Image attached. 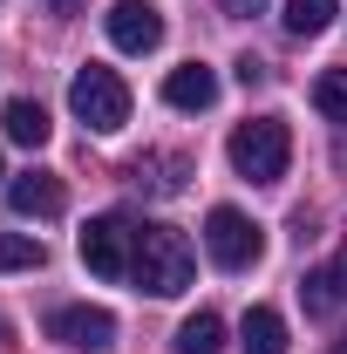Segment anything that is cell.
<instances>
[{
	"label": "cell",
	"instance_id": "cell-11",
	"mask_svg": "<svg viewBox=\"0 0 347 354\" xmlns=\"http://www.w3.org/2000/svg\"><path fill=\"white\" fill-rule=\"evenodd\" d=\"M238 348L245 354H286V320H279V307H252L245 320H238Z\"/></svg>",
	"mask_w": 347,
	"mask_h": 354
},
{
	"label": "cell",
	"instance_id": "cell-2",
	"mask_svg": "<svg viewBox=\"0 0 347 354\" xmlns=\"http://www.w3.org/2000/svg\"><path fill=\"white\" fill-rule=\"evenodd\" d=\"M286 164H293V130H286V116H252V123L232 130V171L245 177V184H279Z\"/></svg>",
	"mask_w": 347,
	"mask_h": 354
},
{
	"label": "cell",
	"instance_id": "cell-19",
	"mask_svg": "<svg viewBox=\"0 0 347 354\" xmlns=\"http://www.w3.org/2000/svg\"><path fill=\"white\" fill-rule=\"evenodd\" d=\"M48 14H55V21H75V14H82V0H48Z\"/></svg>",
	"mask_w": 347,
	"mask_h": 354
},
{
	"label": "cell",
	"instance_id": "cell-21",
	"mask_svg": "<svg viewBox=\"0 0 347 354\" xmlns=\"http://www.w3.org/2000/svg\"><path fill=\"white\" fill-rule=\"evenodd\" d=\"M334 272H341V286H347V245H341V252H334Z\"/></svg>",
	"mask_w": 347,
	"mask_h": 354
},
{
	"label": "cell",
	"instance_id": "cell-17",
	"mask_svg": "<svg viewBox=\"0 0 347 354\" xmlns=\"http://www.w3.org/2000/svg\"><path fill=\"white\" fill-rule=\"evenodd\" d=\"M313 109H320L327 123H347V68H320V82H313Z\"/></svg>",
	"mask_w": 347,
	"mask_h": 354
},
{
	"label": "cell",
	"instance_id": "cell-14",
	"mask_svg": "<svg viewBox=\"0 0 347 354\" xmlns=\"http://www.w3.org/2000/svg\"><path fill=\"white\" fill-rule=\"evenodd\" d=\"M300 300H306V313H320V320H334V313L347 307V286H341V272H334V266H320V272H306V279H300Z\"/></svg>",
	"mask_w": 347,
	"mask_h": 354
},
{
	"label": "cell",
	"instance_id": "cell-10",
	"mask_svg": "<svg viewBox=\"0 0 347 354\" xmlns=\"http://www.w3.org/2000/svg\"><path fill=\"white\" fill-rule=\"evenodd\" d=\"M191 177V157L184 150H157V157H136V184H150L157 198H177Z\"/></svg>",
	"mask_w": 347,
	"mask_h": 354
},
{
	"label": "cell",
	"instance_id": "cell-7",
	"mask_svg": "<svg viewBox=\"0 0 347 354\" xmlns=\"http://www.w3.org/2000/svg\"><path fill=\"white\" fill-rule=\"evenodd\" d=\"M102 28H109V41L123 48V55H150V48H164V14H157L150 0H116V7L102 14Z\"/></svg>",
	"mask_w": 347,
	"mask_h": 354
},
{
	"label": "cell",
	"instance_id": "cell-4",
	"mask_svg": "<svg viewBox=\"0 0 347 354\" xmlns=\"http://www.w3.org/2000/svg\"><path fill=\"white\" fill-rule=\"evenodd\" d=\"M205 252H212L218 272H252L265 252V232L238 205H212V218H205Z\"/></svg>",
	"mask_w": 347,
	"mask_h": 354
},
{
	"label": "cell",
	"instance_id": "cell-22",
	"mask_svg": "<svg viewBox=\"0 0 347 354\" xmlns=\"http://www.w3.org/2000/svg\"><path fill=\"white\" fill-rule=\"evenodd\" d=\"M327 354H347V334H341V341H334V348H327Z\"/></svg>",
	"mask_w": 347,
	"mask_h": 354
},
{
	"label": "cell",
	"instance_id": "cell-12",
	"mask_svg": "<svg viewBox=\"0 0 347 354\" xmlns=\"http://www.w3.org/2000/svg\"><path fill=\"white\" fill-rule=\"evenodd\" d=\"M171 354H225V320H218L212 307H198L191 320H184V327H177Z\"/></svg>",
	"mask_w": 347,
	"mask_h": 354
},
{
	"label": "cell",
	"instance_id": "cell-18",
	"mask_svg": "<svg viewBox=\"0 0 347 354\" xmlns=\"http://www.w3.org/2000/svg\"><path fill=\"white\" fill-rule=\"evenodd\" d=\"M238 82H245V88L265 82V62H259V55H245V62H238Z\"/></svg>",
	"mask_w": 347,
	"mask_h": 354
},
{
	"label": "cell",
	"instance_id": "cell-6",
	"mask_svg": "<svg viewBox=\"0 0 347 354\" xmlns=\"http://www.w3.org/2000/svg\"><path fill=\"white\" fill-rule=\"evenodd\" d=\"M48 341L82 348V354H109L116 348V313L109 307H55L48 313Z\"/></svg>",
	"mask_w": 347,
	"mask_h": 354
},
{
	"label": "cell",
	"instance_id": "cell-8",
	"mask_svg": "<svg viewBox=\"0 0 347 354\" xmlns=\"http://www.w3.org/2000/svg\"><path fill=\"white\" fill-rule=\"evenodd\" d=\"M7 205L21 212V218H62V205H68V184L55 171H21L7 184Z\"/></svg>",
	"mask_w": 347,
	"mask_h": 354
},
{
	"label": "cell",
	"instance_id": "cell-5",
	"mask_svg": "<svg viewBox=\"0 0 347 354\" xmlns=\"http://www.w3.org/2000/svg\"><path fill=\"white\" fill-rule=\"evenodd\" d=\"M130 259H136V225L123 212H102V218L82 225V266L95 279H123Z\"/></svg>",
	"mask_w": 347,
	"mask_h": 354
},
{
	"label": "cell",
	"instance_id": "cell-1",
	"mask_svg": "<svg viewBox=\"0 0 347 354\" xmlns=\"http://www.w3.org/2000/svg\"><path fill=\"white\" fill-rule=\"evenodd\" d=\"M191 239L177 225H143L136 232V259H130V279L150 293V300H177L191 286Z\"/></svg>",
	"mask_w": 347,
	"mask_h": 354
},
{
	"label": "cell",
	"instance_id": "cell-23",
	"mask_svg": "<svg viewBox=\"0 0 347 354\" xmlns=\"http://www.w3.org/2000/svg\"><path fill=\"white\" fill-rule=\"evenodd\" d=\"M0 177H7V171H0Z\"/></svg>",
	"mask_w": 347,
	"mask_h": 354
},
{
	"label": "cell",
	"instance_id": "cell-15",
	"mask_svg": "<svg viewBox=\"0 0 347 354\" xmlns=\"http://www.w3.org/2000/svg\"><path fill=\"white\" fill-rule=\"evenodd\" d=\"M334 14H341V0H286V35H300V41H313V35H327L334 28Z\"/></svg>",
	"mask_w": 347,
	"mask_h": 354
},
{
	"label": "cell",
	"instance_id": "cell-9",
	"mask_svg": "<svg viewBox=\"0 0 347 354\" xmlns=\"http://www.w3.org/2000/svg\"><path fill=\"white\" fill-rule=\"evenodd\" d=\"M164 102H171V109H212L218 102V75L205 62H184V68L164 75Z\"/></svg>",
	"mask_w": 347,
	"mask_h": 354
},
{
	"label": "cell",
	"instance_id": "cell-16",
	"mask_svg": "<svg viewBox=\"0 0 347 354\" xmlns=\"http://www.w3.org/2000/svg\"><path fill=\"white\" fill-rule=\"evenodd\" d=\"M41 266H48V245H41V239H21V232L0 239V272H41Z\"/></svg>",
	"mask_w": 347,
	"mask_h": 354
},
{
	"label": "cell",
	"instance_id": "cell-20",
	"mask_svg": "<svg viewBox=\"0 0 347 354\" xmlns=\"http://www.w3.org/2000/svg\"><path fill=\"white\" fill-rule=\"evenodd\" d=\"M218 7H225V14H238V21H245V14H259L265 0H218Z\"/></svg>",
	"mask_w": 347,
	"mask_h": 354
},
{
	"label": "cell",
	"instance_id": "cell-13",
	"mask_svg": "<svg viewBox=\"0 0 347 354\" xmlns=\"http://www.w3.org/2000/svg\"><path fill=\"white\" fill-rule=\"evenodd\" d=\"M0 123H7V136H14V143H28V150H41V143H48V130H55V123H48V109L35 102V95H14Z\"/></svg>",
	"mask_w": 347,
	"mask_h": 354
},
{
	"label": "cell",
	"instance_id": "cell-3",
	"mask_svg": "<svg viewBox=\"0 0 347 354\" xmlns=\"http://www.w3.org/2000/svg\"><path fill=\"white\" fill-rule=\"evenodd\" d=\"M68 109H75V123H82V130L116 136L123 123H130V88H123L116 68L88 62V68H75V82H68Z\"/></svg>",
	"mask_w": 347,
	"mask_h": 354
}]
</instances>
